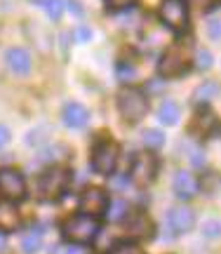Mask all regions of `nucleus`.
I'll return each instance as SVG.
<instances>
[{
    "mask_svg": "<svg viewBox=\"0 0 221 254\" xmlns=\"http://www.w3.org/2000/svg\"><path fill=\"white\" fill-rule=\"evenodd\" d=\"M0 193H2L9 202L24 200V195H26L24 174L17 172L14 167H2V170H0Z\"/></svg>",
    "mask_w": 221,
    "mask_h": 254,
    "instance_id": "obj_5",
    "label": "nucleus"
},
{
    "mask_svg": "<svg viewBox=\"0 0 221 254\" xmlns=\"http://www.w3.org/2000/svg\"><path fill=\"white\" fill-rule=\"evenodd\" d=\"M158 174V158L153 153H139L129 167V177L137 184H151Z\"/></svg>",
    "mask_w": 221,
    "mask_h": 254,
    "instance_id": "obj_8",
    "label": "nucleus"
},
{
    "mask_svg": "<svg viewBox=\"0 0 221 254\" xmlns=\"http://www.w3.org/2000/svg\"><path fill=\"white\" fill-rule=\"evenodd\" d=\"M7 245V236H5V231H0V250H5Z\"/></svg>",
    "mask_w": 221,
    "mask_h": 254,
    "instance_id": "obj_33",
    "label": "nucleus"
},
{
    "mask_svg": "<svg viewBox=\"0 0 221 254\" xmlns=\"http://www.w3.org/2000/svg\"><path fill=\"white\" fill-rule=\"evenodd\" d=\"M106 209H109V212H104V214L109 217V221H122V219L127 217V212H129V207H127V202H125V200H113L110 205H106Z\"/></svg>",
    "mask_w": 221,
    "mask_h": 254,
    "instance_id": "obj_21",
    "label": "nucleus"
},
{
    "mask_svg": "<svg viewBox=\"0 0 221 254\" xmlns=\"http://www.w3.org/2000/svg\"><path fill=\"white\" fill-rule=\"evenodd\" d=\"M110 254H144V252H141L137 245H132V243H122V245L113 247V252Z\"/></svg>",
    "mask_w": 221,
    "mask_h": 254,
    "instance_id": "obj_25",
    "label": "nucleus"
},
{
    "mask_svg": "<svg viewBox=\"0 0 221 254\" xmlns=\"http://www.w3.org/2000/svg\"><path fill=\"white\" fill-rule=\"evenodd\" d=\"M40 245H43V231H38V228H33V231H26L24 236H21V250L26 254H33L40 250Z\"/></svg>",
    "mask_w": 221,
    "mask_h": 254,
    "instance_id": "obj_19",
    "label": "nucleus"
},
{
    "mask_svg": "<svg viewBox=\"0 0 221 254\" xmlns=\"http://www.w3.org/2000/svg\"><path fill=\"white\" fill-rule=\"evenodd\" d=\"M186 71H188V52L181 45L167 50L163 59H160V64H158V73L163 78H179Z\"/></svg>",
    "mask_w": 221,
    "mask_h": 254,
    "instance_id": "obj_4",
    "label": "nucleus"
},
{
    "mask_svg": "<svg viewBox=\"0 0 221 254\" xmlns=\"http://www.w3.org/2000/svg\"><path fill=\"white\" fill-rule=\"evenodd\" d=\"M71 186V172L66 167H50L38 179V195L40 200H59Z\"/></svg>",
    "mask_w": 221,
    "mask_h": 254,
    "instance_id": "obj_1",
    "label": "nucleus"
},
{
    "mask_svg": "<svg viewBox=\"0 0 221 254\" xmlns=\"http://www.w3.org/2000/svg\"><path fill=\"white\" fill-rule=\"evenodd\" d=\"M7 64L14 73L26 75V73L31 71V55H28L26 50H21V47H14V50L7 52Z\"/></svg>",
    "mask_w": 221,
    "mask_h": 254,
    "instance_id": "obj_14",
    "label": "nucleus"
},
{
    "mask_svg": "<svg viewBox=\"0 0 221 254\" xmlns=\"http://www.w3.org/2000/svg\"><path fill=\"white\" fill-rule=\"evenodd\" d=\"M7 141H9V129L5 125H0V148L7 144Z\"/></svg>",
    "mask_w": 221,
    "mask_h": 254,
    "instance_id": "obj_30",
    "label": "nucleus"
},
{
    "mask_svg": "<svg viewBox=\"0 0 221 254\" xmlns=\"http://www.w3.org/2000/svg\"><path fill=\"white\" fill-rule=\"evenodd\" d=\"M64 123H66V127H71V129H83V127L90 123V111L85 109L83 104L71 101V104L64 106Z\"/></svg>",
    "mask_w": 221,
    "mask_h": 254,
    "instance_id": "obj_13",
    "label": "nucleus"
},
{
    "mask_svg": "<svg viewBox=\"0 0 221 254\" xmlns=\"http://www.w3.org/2000/svg\"><path fill=\"white\" fill-rule=\"evenodd\" d=\"M17 226H19L17 207L9 200H2L0 202V231H12V228H17Z\"/></svg>",
    "mask_w": 221,
    "mask_h": 254,
    "instance_id": "obj_15",
    "label": "nucleus"
},
{
    "mask_svg": "<svg viewBox=\"0 0 221 254\" xmlns=\"http://www.w3.org/2000/svg\"><path fill=\"white\" fill-rule=\"evenodd\" d=\"M167 224H169L174 236H181V233H188L193 228L195 217L188 207H174L169 209V214H167Z\"/></svg>",
    "mask_w": 221,
    "mask_h": 254,
    "instance_id": "obj_10",
    "label": "nucleus"
},
{
    "mask_svg": "<svg viewBox=\"0 0 221 254\" xmlns=\"http://www.w3.org/2000/svg\"><path fill=\"white\" fill-rule=\"evenodd\" d=\"M33 5L38 9H43L50 19H59L64 14V7H66L64 0H33Z\"/></svg>",
    "mask_w": 221,
    "mask_h": 254,
    "instance_id": "obj_18",
    "label": "nucleus"
},
{
    "mask_svg": "<svg viewBox=\"0 0 221 254\" xmlns=\"http://www.w3.org/2000/svg\"><path fill=\"white\" fill-rule=\"evenodd\" d=\"M219 221H207L205 224V236H210V238H214L217 233H219Z\"/></svg>",
    "mask_w": 221,
    "mask_h": 254,
    "instance_id": "obj_28",
    "label": "nucleus"
},
{
    "mask_svg": "<svg viewBox=\"0 0 221 254\" xmlns=\"http://www.w3.org/2000/svg\"><path fill=\"white\" fill-rule=\"evenodd\" d=\"M97 233H99V221L87 214H75L64 224V236L75 245H85L94 240Z\"/></svg>",
    "mask_w": 221,
    "mask_h": 254,
    "instance_id": "obj_3",
    "label": "nucleus"
},
{
    "mask_svg": "<svg viewBox=\"0 0 221 254\" xmlns=\"http://www.w3.org/2000/svg\"><path fill=\"white\" fill-rule=\"evenodd\" d=\"M160 19L174 31H184L188 26V7L184 0H163L160 2Z\"/></svg>",
    "mask_w": 221,
    "mask_h": 254,
    "instance_id": "obj_6",
    "label": "nucleus"
},
{
    "mask_svg": "<svg viewBox=\"0 0 221 254\" xmlns=\"http://www.w3.org/2000/svg\"><path fill=\"white\" fill-rule=\"evenodd\" d=\"M217 92H219V85H217V82H212V80L203 82V85L193 92V104H198V106H200V104H203V106L210 104V101L217 97Z\"/></svg>",
    "mask_w": 221,
    "mask_h": 254,
    "instance_id": "obj_17",
    "label": "nucleus"
},
{
    "mask_svg": "<svg viewBox=\"0 0 221 254\" xmlns=\"http://www.w3.org/2000/svg\"><path fill=\"white\" fill-rule=\"evenodd\" d=\"M106 205H109V198L102 189H87L80 195V212L87 214V217H102L106 212Z\"/></svg>",
    "mask_w": 221,
    "mask_h": 254,
    "instance_id": "obj_9",
    "label": "nucleus"
},
{
    "mask_svg": "<svg viewBox=\"0 0 221 254\" xmlns=\"http://www.w3.org/2000/svg\"><path fill=\"white\" fill-rule=\"evenodd\" d=\"M75 36H78L80 43H85V40H90V38H92V31H90V28H85V26H80L78 31H75Z\"/></svg>",
    "mask_w": 221,
    "mask_h": 254,
    "instance_id": "obj_29",
    "label": "nucleus"
},
{
    "mask_svg": "<svg viewBox=\"0 0 221 254\" xmlns=\"http://www.w3.org/2000/svg\"><path fill=\"white\" fill-rule=\"evenodd\" d=\"M66 254H87V247H85V245H75V243H73V245L66 250Z\"/></svg>",
    "mask_w": 221,
    "mask_h": 254,
    "instance_id": "obj_31",
    "label": "nucleus"
},
{
    "mask_svg": "<svg viewBox=\"0 0 221 254\" xmlns=\"http://www.w3.org/2000/svg\"><path fill=\"white\" fill-rule=\"evenodd\" d=\"M118 111L120 116L127 120V123H139V120L146 116L148 111V99L146 94L137 87H127L118 94Z\"/></svg>",
    "mask_w": 221,
    "mask_h": 254,
    "instance_id": "obj_2",
    "label": "nucleus"
},
{
    "mask_svg": "<svg viewBox=\"0 0 221 254\" xmlns=\"http://www.w3.org/2000/svg\"><path fill=\"white\" fill-rule=\"evenodd\" d=\"M144 144H146V148H160V146L165 144V136H163V132H158V129H146L144 132Z\"/></svg>",
    "mask_w": 221,
    "mask_h": 254,
    "instance_id": "obj_22",
    "label": "nucleus"
},
{
    "mask_svg": "<svg viewBox=\"0 0 221 254\" xmlns=\"http://www.w3.org/2000/svg\"><path fill=\"white\" fill-rule=\"evenodd\" d=\"M195 66H198L200 71L212 68V52H207V50H198V55H195Z\"/></svg>",
    "mask_w": 221,
    "mask_h": 254,
    "instance_id": "obj_24",
    "label": "nucleus"
},
{
    "mask_svg": "<svg viewBox=\"0 0 221 254\" xmlns=\"http://www.w3.org/2000/svg\"><path fill=\"white\" fill-rule=\"evenodd\" d=\"M118 78H120L122 82H132L134 78H137V68H134L132 64L120 62V64H118Z\"/></svg>",
    "mask_w": 221,
    "mask_h": 254,
    "instance_id": "obj_23",
    "label": "nucleus"
},
{
    "mask_svg": "<svg viewBox=\"0 0 221 254\" xmlns=\"http://www.w3.org/2000/svg\"><path fill=\"white\" fill-rule=\"evenodd\" d=\"M125 228H127V236L134 238V240H144V238H151L153 236V224L146 214L141 212H134L132 217H125Z\"/></svg>",
    "mask_w": 221,
    "mask_h": 254,
    "instance_id": "obj_11",
    "label": "nucleus"
},
{
    "mask_svg": "<svg viewBox=\"0 0 221 254\" xmlns=\"http://www.w3.org/2000/svg\"><path fill=\"white\" fill-rule=\"evenodd\" d=\"M106 2V7L113 9V12H118V9H127L134 0H104Z\"/></svg>",
    "mask_w": 221,
    "mask_h": 254,
    "instance_id": "obj_27",
    "label": "nucleus"
},
{
    "mask_svg": "<svg viewBox=\"0 0 221 254\" xmlns=\"http://www.w3.org/2000/svg\"><path fill=\"white\" fill-rule=\"evenodd\" d=\"M118 165V146L113 141H102L92 153V167L99 174H110Z\"/></svg>",
    "mask_w": 221,
    "mask_h": 254,
    "instance_id": "obj_7",
    "label": "nucleus"
},
{
    "mask_svg": "<svg viewBox=\"0 0 221 254\" xmlns=\"http://www.w3.org/2000/svg\"><path fill=\"white\" fill-rule=\"evenodd\" d=\"M186 2V7L191 5V7H198V9H210V7H214L219 0H184Z\"/></svg>",
    "mask_w": 221,
    "mask_h": 254,
    "instance_id": "obj_26",
    "label": "nucleus"
},
{
    "mask_svg": "<svg viewBox=\"0 0 221 254\" xmlns=\"http://www.w3.org/2000/svg\"><path fill=\"white\" fill-rule=\"evenodd\" d=\"M158 118H160V123H165V125H176L179 118H181L179 104H174V101H169V99L163 101L160 109H158Z\"/></svg>",
    "mask_w": 221,
    "mask_h": 254,
    "instance_id": "obj_16",
    "label": "nucleus"
},
{
    "mask_svg": "<svg viewBox=\"0 0 221 254\" xmlns=\"http://www.w3.org/2000/svg\"><path fill=\"white\" fill-rule=\"evenodd\" d=\"M172 186H174V193L176 198L181 200H191L198 195V190H200V184H198V179H195L191 172H176L174 174V182H172Z\"/></svg>",
    "mask_w": 221,
    "mask_h": 254,
    "instance_id": "obj_12",
    "label": "nucleus"
},
{
    "mask_svg": "<svg viewBox=\"0 0 221 254\" xmlns=\"http://www.w3.org/2000/svg\"><path fill=\"white\" fill-rule=\"evenodd\" d=\"M214 127H217V118H214V113L203 111V113H198V116H195L193 132L198 129L200 134H210V132H214Z\"/></svg>",
    "mask_w": 221,
    "mask_h": 254,
    "instance_id": "obj_20",
    "label": "nucleus"
},
{
    "mask_svg": "<svg viewBox=\"0 0 221 254\" xmlns=\"http://www.w3.org/2000/svg\"><path fill=\"white\" fill-rule=\"evenodd\" d=\"M210 33H212L214 40L219 38V21H217V19H212V21H210Z\"/></svg>",
    "mask_w": 221,
    "mask_h": 254,
    "instance_id": "obj_32",
    "label": "nucleus"
}]
</instances>
